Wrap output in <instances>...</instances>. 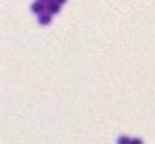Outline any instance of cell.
Returning a JSON list of instances; mask_svg holds the SVG:
<instances>
[{"mask_svg": "<svg viewBox=\"0 0 155 144\" xmlns=\"http://www.w3.org/2000/svg\"><path fill=\"white\" fill-rule=\"evenodd\" d=\"M38 2H50V0H38Z\"/></svg>", "mask_w": 155, "mask_h": 144, "instance_id": "5b68a950", "label": "cell"}, {"mask_svg": "<svg viewBox=\"0 0 155 144\" xmlns=\"http://www.w3.org/2000/svg\"><path fill=\"white\" fill-rule=\"evenodd\" d=\"M45 10L48 11V14H58L61 10V4H58L56 2H48Z\"/></svg>", "mask_w": 155, "mask_h": 144, "instance_id": "6da1fadb", "label": "cell"}, {"mask_svg": "<svg viewBox=\"0 0 155 144\" xmlns=\"http://www.w3.org/2000/svg\"><path fill=\"white\" fill-rule=\"evenodd\" d=\"M44 10H45V7L43 6V3H41V2L33 3V6H32V11L33 12H36V14H41V12H44Z\"/></svg>", "mask_w": 155, "mask_h": 144, "instance_id": "3957f363", "label": "cell"}, {"mask_svg": "<svg viewBox=\"0 0 155 144\" xmlns=\"http://www.w3.org/2000/svg\"><path fill=\"white\" fill-rule=\"evenodd\" d=\"M54 2H56L58 4H63V3H66V0H54Z\"/></svg>", "mask_w": 155, "mask_h": 144, "instance_id": "277c9868", "label": "cell"}, {"mask_svg": "<svg viewBox=\"0 0 155 144\" xmlns=\"http://www.w3.org/2000/svg\"><path fill=\"white\" fill-rule=\"evenodd\" d=\"M38 22H40V25H48L51 22V14H47V12H41L40 18H38Z\"/></svg>", "mask_w": 155, "mask_h": 144, "instance_id": "7a4b0ae2", "label": "cell"}]
</instances>
